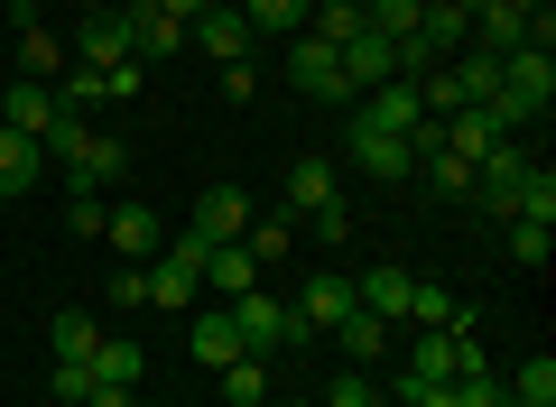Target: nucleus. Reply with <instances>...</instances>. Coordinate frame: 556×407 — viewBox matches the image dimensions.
Instances as JSON below:
<instances>
[{
  "mask_svg": "<svg viewBox=\"0 0 556 407\" xmlns=\"http://www.w3.org/2000/svg\"><path fill=\"white\" fill-rule=\"evenodd\" d=\"M343 149H353V167H362V176H380V186L417 176V157H408V139H399V130H371V120H353V139H343Z\"/></svg>",
  "mask_w": 556,
  "mask_h": 407,
  "instance_id": "nucleus-8",
  "label": "nucleus"
},
{
  "mask_svg": "<svg viewBox=\"0 0 556 407\" xmlns=\"http://www.w3.org/2000/svg\"><path fill=\"white\" fill-rule=\"evenodd\" d=\"M445 75H455V102H492L501 93V56H482V47H464Z\"/></svg>",
  "mask_w": 556,
  "mask_h": 407,
  "instance_id": "nucleus-25",
  "label": "nucleus"
},
{
  "mask_svg": "<svg viewBox=\"0 0 556 407\" xmlns=\"http://www.w3.org/2000/svg\"><path fill=\"white\" fill-rule=\"evenodd\" d=\"M84 389H93V370H84V361H56V370H47V398L84 407Z\"/></svg>",
  "mask_w": 556,
  "mask_h": 407,
  "instance_id": "nucleus-34",
  "label": "nucleus"
},
{
  "mask_svg": "<svg viewBox=\"0 0 556 407\" xmlns=\"http://www.w3.org/2000/svg\"><path fill=\"white\" fill-rule=\"evenodd\" d=\"M325 343H343L353 361H380V352H390V325H380V315H343V325L325 333Z\"/></svg>",
  "mask_w": 556,
  "mask_h": 407,
  "instance_id": "nucleus-29",
  "label": "nucleus"
},
{
  "mask_svg": "<svg viewBox=\"0 0 556 407\" xmlns=\"http://www.w3.org/2000/svg\"><path fill=\"white\" fill-rule=\"evenodd\" d=\"M186 352H195L204 370H223V361H241V333H232V306H204L195 325H186Z\"/></svg>",
  "mask_w": 556,
  "mask_h": 407,
  "instance_id": "nucleus-15",
  "label": "nucleus"
},
{
  "mask_svg": "<svg viewBox=\"0 0 556 407\" xmlns=\"http://www.w3.org/2000/svg\"><path fill=\"white\" fill-rule=\"evenodd\" d=\"M65 65H75V56H65V38H47V28H20V75H28V84H56Z\"/></svg>",
  "mask_w": 556,
  "mask_h": 407,
  "instance_id": "nucleus-26",
  "label": "nucleus"
},
{
  "mask_svg": "<svg viewBox=\"0 0 556 407\" xmlns=\"http://www.w3.org/2000/svg\"><path fill=\"white\" fill-rule=\"evenodd\" d=\"M325 407H390V398H380V389H371V380H362V370H343V380H334V389H325Z\"/></svg>",
  "mask_w": 556,
  "mask_h": 407,
  "instance_id": "nucleus-35",
  "label": "nucleus"
},
{
  "mask_svg": "<svg viewBox=\"0 0 556 407\" xmlns=\"http://www.w3.org/2000/svg\"><path fill=\"white\" fill-rule=\"evenodd\" d=\"M65 56H75V65H121V56H130V20H121V10H93Z\"/></svg>",
  "mask_w": 556,
  "mask_h": 407,
  "instance_id": "nucleus-13",
  "label": "nucleus"
},
{
  "mask_svg": "<svg viewBox=\"0 0 556 407\" xmlns=\"http://www.w3.org/2000/svg\"><path fill=\"white\" fill-rule=\"evenodd\" d=\"M186 232H204V241H241V232H251V194H241V186H204Z\"/></svg>",
  "mask_w": 556,
  "mask_h": 407,
  "instance_id": "nucleus-11",
  "label": "nucleus"
},
{
  "mask_svg": "<svg viewBox=\"0 0 556 407\" xmlns=\"http://www.w3.org/2000/svg\"><path fill=\"white\" fill-rule=\"evenodd\" d=\"M223 306H232V333H241V352H298V343H306L298 306H278L269 288H241V296H223Z\"/></svg>",
  "mask_w": 556,
  "mask_h": 407,
  "instance_id": "nucleus-2",
  "label": "nucleus"
},
{
  "mask_svg": "<svg viewBox=\"0 0 556 407\" xmlns=\"http://www.w3.org/2000/svg\"><path fill=\"white\" fill-rule=\"evenodd\" d=\"M288 222H316V241L353 232V214L334 204V167H325V157H298V167H288Z\"/></svg>",
  "mask_w": 556,
  "mask_h": 407,
  "instance_id": "nucleus-3",
  "label": "nucleus"
},
{
  "mask_svg": "<svg viewBox=\"0 0 556 407\" xmlns=\"http://www.w3.org/2000/svg\"><path fill=\"white\" fill-rule=\"evenodd\" d=\"M38 167H47V149H38L28 130H10V120H0V194L20 204V194L38 186Z\"/></svg>",
  "mask_w": 556,
  "mask_h": 407,
  "instance_id": "nucleus-16",
  "label": "nucleus"
},
{
  "mask_svg": "<svg viewBox=\"0 0 556 407\" xmlns=\"http://www.w3.org/2000/svg\"><path fill=\"white\" fill-rule=\"evenodd\" d=\"M56 120H65V102H56V84H10V130H28V139H47V130H56Z\"/></svg>",
  "mask_w": 556,
  "mask_h": 407,
  "instance_id": "nucleus-17",
  "label": "nucleus"
},
{
  "mask_svg": "<svg viewBox=\"0 0 556 407\" xmlns=\"http://www.w3.org/2000/svg\"><path fill=\"white\" fill-rule=\"evenodd\" d=\"M84 407H139V389L130 380H93V389H84Z\"/></svg>",
  "mask_w": 556,
  "mask_h": 407,
  "instance_id": "nucleus-36",
  "label": "nucleus"
},
{
  "mask_svg": "<svg viewBox=\"0 0 556 407\" xmlns=\"http://www.w3.org/2000/svg\"><path fill=\"white\" fill-rule=\"evenodd\" d=\"M47 343H56V361H84V370H93V343H102V333H93V306H56Z\"/></svg>",
  "mask_w": 556,
  "mask_h": 407,
  "instance_id": "nucleus-21",
  "label": "nucleus"
},
{
  "mask_svg": "<svg viewBox=\"0 0 556 407\" xmlns=\"http://www.w3.org/2000/svg\"><path fill=\"white\" fill-rule=\"evenodd\" d=\"M102 241H112L130 269H149V259L167 251V214L159 204H112V214H102Z\"/></svg>",
  "mask_w": 556,
  "mask_h": 407,
  "instance_id": "nucleus-5",
  "label": "nucleus"
},
{
  "mask_svg": "<svg viewBox=\"0 0 556 407\" xmlns=\"http://www.w3.org/2000/svg\"><path fill=\"white\" fill-rule=\"evenodd\" d=\"M417 167H427V186H437V194H464V186H473V167H464L455 149H427Z\"/></svg>",
  "mask_w": 556,
  "mask_h": 407,
  "instance_id": "nucleus-32",
  "label": "nucleus"
},
{
  "mask_svg": "<svg viewBox=\"0 0 556 407\" xmlns=\"http://www.w3.org/2000/svg\"><path fill=\"white\" fill-rule=\"evenodd\" d=\"M343 315H362L353 278H306V296H298V325H306V343H325V333H334Z\"/></svg>",
  "mask_w": 556,
  "mask_h": 407,
  "instance_id": "nucleus-9",
  "label": "nucleus"
},
{
  "mask_svg": "<svg viewBox=\"0 0 556 407\" xmlns=\"http://www.w3.org/2000/svg\"><path fill=\"white\" fill-rule=\"evenodd\" d=\"M102 214H112V204H93V194H75V204H65V222H75V232H84V241H93V232H102Z\"/></svg>",
  "mask_w": 556,
  "mask_h": 407,
  "instance_id": "nucleus-37",
  "label": "nucleus"
},
{
  "mask_svg": "<svg viewBox=\"0 0 556 407\" xmlns=\"http://www.w3.org/2000/svg\"><path fill=\"white\" fill-rule=\"evenodd\" d=\"M353 296H362V315L399 325V315H408V269H362V278H353Z\"/></svg>",
  "mask_w": 556,
  "mask_h": 407,
  "instance_id": "nucleus-18",
  "label": "nucleus"
},
{
  "mask_svg": "<svg viewBox=\"0 0 556 407\" xmlns=\"http://www.w3.org/2000/svg\"><path fill=\"white\" fill-rule=\"evenodd\" d=\"M139 84H149V65H139V56H121V65H102V102H130Z\"/></svg>",
  "mask_w": 556,
  "mask_h": 407,
  "instance_id": "nucleus-33",
  "label": "nucleus"
},
{
  "mask_svg": "<svg viewBox=\"0 0 556 407\" xmlns=\"http://www.w3.org/2000/svg\"><path fill=\"white\" fill-rule=\"evenodd\" d=\"M139 370H149V352H139V343H121V333H102V343H93V380H130L139 389Z\"/></svg>",
  "mask_w": 556,
  "mask_h": 407,
  "instance_id": "nucleus-30",
  "label": "nucleus"
},
{
  "mask_svg": "<svg viewBox=\"0 0 556 407\" xmlns=\"http://www.w3.org/2000/svg\"><path fill=\"white\" fill-rule=\"evenodd\" d=\"M121 167H130V149H121V139H102V130H84V149L65 157V176H75V194H93V186H112Z\"/></svg>",
  "mask_w": 556,
  "mask_h": 407,
  "instance_id": "nucleus-14",
  "label": "nucleus"
},
{
  "mask_svg": "<svg viewBox=\"0 0 556 407\" xmlns=\"http://www.w3.org/2000/svg\"><path fill=\"white\" fill-rule=\"evenodd\" d=\"M306 20H316V28H306V38H325V47H353L362 28H371V20H362V0H316Z\"/></svg>",
  "mask_w": 556,
  "mask_h": 407,
  "instance_id": "nucleus-28",
  "label": "nucleus"
},
{
  "mask_svg": "<svg viewBox=\"0 0 556 407\" xmlns=\"http://www.w3.org/2000/svg\"><path fill=\"white\" fill-rule=\"evenodd\" d=\"M112 306H149V269H121L112 278Z\"/></svg>",
  "mask_w": 556,
  "mask_h": 407,
  "instance_id": "nucleus-38",
  "label": "nucleus"
},
{
  "mask_svg": "<svg viewBox=\"0 0 556 407\" xmlns=\"http://www.w3.org/2000/svg\"><path fill=\"white\" fill-rule=\"evenodd\" d=\"M241 251H251V259H260V278H269L278 259L298 251V222H288V214H251V232H241Z\"/></svg>",
  "mask_w": 556,
  "mask_h": 407,
  "instance_id": "nucleus-19",
  "label": "nucleus"
},
{
  "mask_svg": "<svg viewBox=\"0 0 556 407\" xmlns=\"http://www.w3.org/2000/svg\"><path fill=\"white\" fill-rule=\"evenodd\" d=\"M547 10V0H473L464 20H473V47L482 56H510V47H529V20Z\"/></svg>",
  "mask_w": 556,
  "mask_h": 407,
  "instance_id": "nucleus-6",
  "label": "nucleus"
},
{
  "mask_svg": "<svg viewBox=\"0 0 556 407\" xmlns=\"http://www.w3.org/2000/svg\"><path fill=\"white\" fill-rule=\"evenodd\" d=\"M353 120H371V130H399V139H408L417 120H427V102H417V84H371V93L353 102Z\"/></svg>",
  "mask_w": 556,
  "mask_h": 407,
  "instance_id": "nucleus-12",
  "label": "nucleus"
},
{
  "mask_svg": "<svg viewBox=\"0 0 556 407\" xmlns=\"http://www.w3.org/2000/svg\"><path fill=\"white\" fill-rule=\"evenodd\" d=\"M362 20H371V38L408 47V38H417V20H427V0H362Z\"/></svg>",
  "mask_w": 556,
  "mask_h": 407,
  "instance_id": "nucleus-27",
  "label": "nucleus"
},
{
  "mask_svg": "<svg viewBox=\"0 0 556 407\" xmlns=\"http://www.w3.org/2000/svg\"><path fill=\"white\" fill-rule=\"evenodd\" d=\"M408 325L417 333H473V306H464L445 278H408Z\"/></svg>",
  "mask_w": 556,
  "mask_h": 407,
  "instance_id": "nucleus-7",
  "label": "nucleus"
},
{
  "mask_svg": "<svg viewBox=\"0 0 556 407\" xmlns=\"http://www.w3.org/2000/svg\"><path fill=\"white\" fill-rule=\"evenodd\" d=\"M241 20H251V38H298L306 28V10H316V0H232Z\"/></svg>",
  "mask_w": 556,
  "mask_h": 407,
  "instance_id": "nucleus-22",
  "label": "nucleus"
},
{
  "mask_svg": "<svg viewBox=\"0 0 556 407\" xmlns=\"http://www.w3.org/2000/svg\"><path fill=\"white\" fill-rule=\"evenodd\" d=\"M538 157H529V139H492L482 149V167H473V186H464V204L473 214H492V222H510L519 214V176H529Z\"/></svg>",
  "mask_w": 556,
  "mask_h": 407,
  "instance_id": "nucleus-1",
  "label": "nucleus"
},
{
  "mask_svg": "<svg viewBox=\"0 0 556 407\" xmlns=\"http://www.w3.org/2000/svg\"><path fill=\"white\" fill-rule=\"evenodd\" d=\"M214 380H223V407H269V370H260V352H241V361H223Z\"/></svg>",
  "mask_w": 556,
  "mask_h": 407,
  "instance_id": "nucleus-24",
  "label": "nucleus"
},
{
  "mask_svg": "<svg viewBox=\"0 0 556 407\" xmlns=\"http://www.w3.org/2000/svg\"><path fill=\"white\" fill-rule=\"evenodd\" d=\"M547 251H556V232H547V222L510 214V259H519V269H547Z\"/></svg>",
  "mask_w": 556,
  "mask_h": 407,
  "instance_id": "nucleus-31",
  "label": "nucleus"
},
{
  "mask_svg": "<svg viewBox=\"0 0 556 407\" xmlns=\"http://www.w3.org/2000/svg\"><path fill=\"white\" fill-rule=\"evenodd\" d=\"M149 10H159V20H177V28H195L204 10H214V0H149Z\"/></svg>",
  "mask_w": 556,
  "mask_h": 407,
  "instance_id": "nucleus-39",
  "label": "nucleus"
},
{
  "mask_svg": "<svg viewBox=\"0 0 556 407\" xmlns=\"http://www.w3.org/2000/svg\"><path fill=\"white\" fill-rule=\"evenodd\" d=\"M501 389H510V407H556V352H529Z\"/></svg>",
  "mask_w": 556,
  "mask_h": 407,
  "instance_id": "nucleus-23",
  "label": "nucleus"
},
{
  "mask_svg": "<svg viewBox=\"0 0 556 407\" xmlns=\"http://www.w3.org/2000/svg\"><path fill=\"white\" fill-rule=\"evenodd\" d=\"M445 10H473V0H445Z\"/></svg>",
  "mask_w": 556,
  "mask_h": 407,
  "instance_id": "nucleus-40",
  "label": "nucleus"
},
{
  "mask_svg": "<svg viewBox=\"0 0 556 407\" xmlns=\"http://www.w3.org/2000/svg\"><path fill=\"white\" fill-rule=\"evenodd\" d=\"M186 38H195L204 56H223V65H251V20H241L232 0H214V10H204V20L186 28Z\"/></svg>",
  "mask_w": 556,
  "mask_h": 407,
  "instance_id": "nucleus-10",
  "label": "nucleus"
},
{
  "mask_svg": "<svg viewBox=\"0 0 556 407\" xmlns=\"http://www.w3.org/2000/svg\"><path fill=\"white\" fill-rule=\"evenodd\" d=\"M288 84H298V93L306 102H334V112H353V84H343V47H325V38H306V28H298V38H288Z\"/></svg>",
  "mask_w": 556,
  "mask_h": 407,
  "instance_id": "nucleus-4",
  "label": "nucleus"
},
{
  "mask_svg": "<svg viewBox=\"0 0 556 407\" xmlns=\"http://www.w3.org/2000/svg\"><path fill=\"white\" fill-rule=\"evenodd\" d=\"M112 10H121V0H112Z\"/></svg>",
  "mask_w": 556,
  "mask_h": 407,
  "instance_id": "nucleus-41",
  "label": "nucleus"
},
{
  "mask_svg": "<svg viewBox=\"0 0 556 407\" xmlns=\"http://www.w3.org/2000/svg\"><path fill=\"white\" fill-rule=\"evenodd\" d=\"M204 288H223V296L260 288V259L241 251V241H214V251H204Z\"/></svg>",
  "mask_w": 556,
  "mask_h": 407,
  "instance_id": "nucleus-20",
  "label": "nucleus"
}]
</instances>
